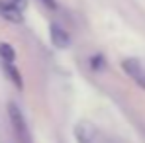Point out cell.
Instances as JSON below:
<instances>
[{"label": "cell", "instance_id": "cell-3", "mask_svg": "<svg viewBox=\"0 0 145 143\" xmlns=\"http://www.w3.org/2000/svg\"><path fill=\"white\" fill-rule=\"evenodd\" d=\"M49 37H51V43H53L57 49H67L69 43H71L69 33H67L59 24H51L49 25Z\"/></svg>", "mask_w": 145, "mask_h": 143}, {"label": "cell", "instance_id": "cell-6", "mask_svg": "<svg viewBox=\"0 0 145 143\" xmlns=\"http://www.w3.org/2000/svg\"><path fill=\"white\" fill-rule=\"evenodd\" d=\"M39 2H43V4H45L47 8H51V10L57 8V2H55V0H39Z\"/></svg>", "mask_w": 145, "mask_h": 143}, {"label": "cell", "instance_id": "cell-5", "mask_svg": "<svg viewBox=\"0 0 145 143\" xmlns=\"http://www.w3.org/2000/svg\"><path fill=\"white\" fill-rule=\"evenodd\" d=\"M90 65H92V69L100 71V69L104 67V57H102V55H94V57L90 59Z\"/></svg>", "mask_w": 145, "mask_h": 143}, {"label": "cell", "instance_id": "cell-1", "mask_svg": "<svg viewBox=\"0 0 145 143\" xmlns=\"http://www.w3.org/2000/svg\"><path fill=\"white\" fill-rule=\"evenodd\" d=\"M121 69H123V72H125L139 88L145 90V67L141 65L139 59H135V57H125V59L121 61Z\"/></svg>", "mask_w": 145, "mask_h": 143}, {"label": "cell", "instance_id": "cell-4", "mask_svg": "<svg viewBox=\"0 0 145 143\" xmlns=\"http://www.w3.org/2000/svg\"><path fill=\"white\" fill-rule=\"evenodd\" d=\"M0 57H2V61L4 63H8V65H12L14 63V49L10 47L8 43H0Z\"/></svg>", "mask_w": 145, "mask_h": 143}, {"label": "cell", "instance_id": "cell-2", "mask_svg": "<svg viewBox=\"0 0 145 143\" xmlns=\"http://www.w3.org/2000/svg\"><path fill=\"white\" fill-rule=\"evenodd\" d=\"M74 139L76 143H96V129L90 121L82 119L74 125Z\"/></svg>", "mask_w": 145, "mask_h": 143}]
</instances>
